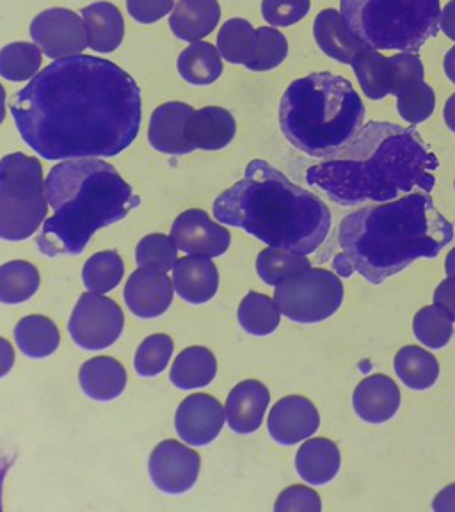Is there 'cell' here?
<instances>
[{
    "instance_id": "ee69618b",
    "label": "cell",
    "mask_w": 455,
    "mask_h": 512,
    "mask_svg": "<svg viewBox=\"0 0 455 512\" xmlns=\"http://www.w3.org/2000/svg\"><path fill=\"white\" fill-rule=\"evenodd\" d=\"M310 0H262V15L272 27H288L308 15Z\"/></svg>"
},
{
    "instance_id": "8992f818",
    "label": "cell",
    "mask_w": 455,
    "mask_h": 512,
    "mask_svg": "<svg viewBox=\"0 0 455 512\" xmlns=\"http://www.w3.org/2000/svg\"><path fill=\"white\" fill-rule=\"evenodd\" d=\"M365 105L349 80L329 72L297 79L283 93L280 127L299 152L328 159L360 134Z\"/></svg>"
},
{
    "instance_id": "b9f144b4",
    "label": "cell",
    "mask_w": 455,
    "mask_h": 512,
    "mask_svg": "<svg viewBox=\"0 0 455 512\" xmlns=\"http://www.w3.org/2000/svg\"><path fill=\"white\" fill-rule=\"evenodd\" d=\"M256 32L260 41L258 54L246 68L249 72H269L278 68L288 56L287 38L278 29H272V27H260Z\"/></svg>"
},
{
    "instance_id": "11a10c76",
    "label": "cell",
    "mask_w": 455,
    "mask_h": 512,
    "mask_svg": "<svg viewBox=\"0 0 455 512\" xmlns=\"http://www.w3.org/2000/svg\"><path fill=\"white\" fill-rule=\"evenodd\" d=\"M6 120V91L0 84V125Z\"/></svg>"
},
{
    "instance_id": "d4e9b609",
    "label": "cell",
    "mask_w": 455,
    "mask_h": 512,
    "mask_svg": "<svg viewBox=\"0 0 455 512\" xmlns=\"http://www.w3.org/2000/svg\"><path fill=\"white\" fill-rule=\"evenodd\" d=\"M79 383L82 392L89 399L98 402H109L118 399L127 388V370L120 361L109 356H98L88 360L79 372Z\"/></svg>"
},
{
    "instance_id": "ffe728a7",
    "label": "cell",
    "mask_w": 455,
    "mask_h": 512,
    "mask_svg": "<svg viewBox=\"0 0 455 512\" xmlns=\"http://www.w3.org/2000/svg\"><path fill=\"white\" fill-rule=\"evenodd\" d=\"M352 408L368 424H384L399 411V386L384 374L365 377L354 390Z\"/></svg>"
},
{
    "instance_id": "2e32d148",
    "label": "cell",
    "mask_w": 455,
    "mask_h": 512,
    "mask_svg": "<svg viewBox=\"0 0 455 512\" xmlns=\"http://www.w3.org/2000/svg\"><path fill=\"white\" fill-rule=\"evenodd\" d=\"M320 415L312 400L301 395H288L272 406L267 429L280 445H296L319 431Z\"/></svg>"
},
{
    "instance_id": "60d3db41",
    "label": "cell",
    "mask_w": 455,
    "mask_h": 512,
    "mask_svg": "<svg viewBox=\"0 0 455 512\" xmlns=\"http://www.w3.org/2000/svg\"><path fill=\"white\" fill-rule=\"evenodd\" d=\"M176 251L178 248L171 239V235L168 237L164 233H150L137 244L136 262L139 267L153 265L166 272L173 271V267L178 262Z\"/></svg>"
},
{
    "instance_id": "836d02e7",
    "label": "cell",
    "mask_w": 455,
    "mask_h": 512,
    "mask_svg": "<svg viewBox=\"0 0 455 512\" xmlns=\"http://www.w3.org/2000/svg\"><path fill=\"white\" fill-rule=\"evenodd\" d=\"M239 322L249 335H272L280 326V308L271 297L260 292H249L240 303Z\"/></svg>"
},
{
    "instance_id": "7dc6e473",
    "label": "cell",
    "mask_w": 455,
    "mask_h": 512,
    "mask_svg": "<svg viewBox=\"0 0 455 512\" xmlns=\"http://www.w3.org/2000/svg\"><path fill=\"white\" fill-rule=\"evenodd\" d=\"M434 304H438L455 322V278L441 281L434 290Z\"/></svg>"
},
{
    "instance_id": "52a82bcc",
    "label": "cell",
    "mask_w": 455,
    "mask_h": 512,
    "mask_svg": "<svg viewBox=\"0 0 455 512\" xmlns=\"http://www.w3.org/2000/svg\"><path fill=\"white\" fill-rule=\"evenodd\" d=\"M345 25L374 50L418 54L440 32V0H340Z\"/></svg>"
},
{
    "instance_id": "9f6ffc18",
    "label": "cell",
    "mask_w": 455,
    "mask_h": 512,
    "mask_svg": "<svg viewBox=\"0 0 455 512\" xmlns=\"http://www.w3.org/2000/svg\"><path fill=\"white\" fill-rule=\"evenodd\" d=\"M454 187H455V185H454Z\"/></svg>"
},
{
    "instance_id": "e575fe53",
    "label": "cell",
    "mask_w": 455,
    "mask_h": 512,
    "mask_svg": "<svg viewBox=\"0 0 455 512\" xmlns=\"http://www.w3.org/2000/svg\"><path fill=\"white\" fill-rule=\"evenodd\" d=\"M43 52L36 43L16 41L0 50V77L11 82L32 80L40 72Z\"/></svg>"
},
{
    "instance_id": "3957f363",
    "label": "cell",
    "mask_w": 455,
    "mask_h": 512,
    "mask_svg": "<svg viewBox=\"0 0 455 512\" xmlns=\"http://www.w3.org/2000/svg\"><path fill=\"white\" fill-rule=\"evenodd\" d=\"M452 239L454 226L436 208L431 192H411L344 217L333 269L340 278L358 272L368 283L381 285L418 258H436Z\"/></svg>"
},
{
    "instance_id": "5b68a950",
    "label": "cell",
    "mask_w": 455,
    "mask_h": 512,
    "mask_svg": "<svg viewBox=\"0 0 455 512\" xmlns=\"http://www.w3.org/2000/svg\"><path fill=\"white\" fill-rule=\"evenodd\" d=\"M52 216L41 226L36 246L45 256L80 255L98 230L118 223L139 207L114 166L102 159H70L50 169L45 180Z\"/></svg>"
},
{
    "instance_id": "7c38bea8",
    "label": "cell",
    "mask_w": 455,
    "mask_h": 512,
    "mask_svg": "<svg viewBox=\"0 0 455 512\" xmlns=\"http://www.w3.org/2000/svg\"><path fill=\"white\" fill-rule=\"evenodd\" d=\"M200 468V454L176 440L160 441L148 461L155 488L168 495H182L192 489Z\"/></svg>"
},
{
    "instance_id": "30bf717a",
    "label": "cell",
    "mask_w": 455,
    "mask_h": 512,
    "mask_svg": "<svg viewBox=\"0 0 455 512\" xmlns=\"http://www.w3.org/2000/svg\"><path fill=\"white\" fill-rule=\"evenodd\" d=\"M125 326L120 304L104 294L86 292L79 297L68 322L73 342L86 351H102L118 342Z\"/></svg>"
},
{
    "instance_id": "f907efd6",
    "label": "cell",
    "mask_w": 455,
    "mask_h": 512,
    "mask_svg": "<svg viewBox=\"0 0 455 512\" xmlns=\"http://www.w3.org/2000/svg\"><path fill=\"white\" fill-rule=\"evenodd\" d=\"M440 27L447 38L455 41V0H450L447 6L441 9Z\"/></svg>"
},
{
    "instance_id": "83f0119b",
    "label": "cell",
    "mask_w": 455,
    "mask_h": 512,
    "mask_svg": "<svg viewBox=\"0 0 455 512\" xmlns=\"http://www.w3.org/2000/svg\"><path fill=\"white\" fill-rule=\"evenodd\" d=\"M180 77L192 86L214 84L223 73V57L212 43L194 41L176 61Z\"/></svg>"
},
{
    "instance_id": "74e56055",
    "label": "cell",
    "mask_w": 455,
    "mask_h": 512,
    "mask_svg": "<svg viewBox=\"0 0 455 512\" xmlns=\"http://www.w3.org/2000/svg\"><path fill=\"white\" fill-rule=\"evenodd\" d=\"M413 331L429 349H443L454 335V320L438 304L424 306L413 319Z\"/></svg>"
},
{
    "instance_id": "9c48e42d",
    "label": "cell",
    "mask_w": 455,
    "mask_h": 512,
    "mask_svg": "<svg viewBox=\"0 0 455 512\" xmlns=\"http://www.w3.org/2000/svg\"><path fill=\"white\" fill-rule=\"evenodd\" d=\"M342 278L328 269L310 267L274 287V301L292 322L317 324L333 317L344 303Z\"/></svg>"
},
{
    "instance_id": "ab89813d",
    "label": "cell",
    "mask_w": 455,
    "mask_h": 512,
    "mask_svg": "<svg viewBox=\"0 0 455 512\" xmlns=\"http://www.w3.org/2000/svg\"><path fill=\"white\" fill-rule=\"evenodd\" d=\"M434 107H436L434 89L425 82H420L397 96V109H399L400 118L408 121L409 125H413V127L429 120L434 112Z\"/></svg>"
},
{
    "instance_id": "f5cc1de1",
    "label": "cell",
    "mask_w": 455,
    "mask_h": 512,
    "mask_svg": "<svg viewBox=\"0 0 455 512\" xmlns=\"http://www.w3.org/2000/svg\"><path fill=\"white\" fill-rule=\"evenodd\" d=\"M445 73L455 84V47L450 48L445 56Z\"/></svg>"
},
{
    "instance_id": "f1b7e54d",
    "label": "cell",
    "mask_w": 455,
    "mask_h": 512,
    "mask_svg": "<svg viewBox=\"0 0 455 512\" xmlns=\"http://www.w3.org/2000/svg\"><path fill=\"white\" fill-rule=\"evenodd\" d=\"M393 367L400 381L411 390H427L436 384L440 377V363L431 352L418 347L406 345L402 347L393 360Z\"/></svg>"
},
{
    "instance_id": "5bb4252c",
    "label": "cell",
    "mask_w": 455,
    "mask_h": 512,
    "mask_svg": "<svg viewBox=\"0 0 455 512\" xmlns=\"http://www.w3.org/2000/svg\"><path fill=\"white\" fill-rule=\"evenodd\" d=\"M224 422L226 409L207 393H192L176 409V432L192 447H205L216 440L223 431Z\"/></svg>"
},
{
    "instance_id": "f546056e",
    "label": "cell",
    "mask_w": 455,
    "mask_h": 512,
    "mask_svg": "<svg viewBox=\"0 0 455 512\" xmlns=\"http://www.w3.org/2000/svg\"><path fill=\"white\" fill-rule=\"evenodd\" d=\"M15 340L25 356L41 360L57 351L61 335L56 324L48 317L29 315L16 324Z\"/></svg>"
},
{
    "instance_id": "277c9868",
    "label": "cell",
    "mask_w": 455,
    "mask_h": 512,
    "mask_svg": "<svg viewBox=\"0 0 455 512\" xmlns=\"http://www.w3.org/2000/svg\"><path fill=\"white\" fill-rule=\"evenodd\" d=\"M214 216L271 248L312 255L328 239L331 210L265 160H251L244 178L221 192Z\"/></svg>"
},
{
    "instance_id": "7bdbcfd3",
    "label": "cell",
    "mask_w": 455,
    "mask_h": 512,
    "mask_svg": "<svg viewBox=\"0 0 455 512\" xmlns=\"http://www.w3.org/2000/svg\"><path fill=\"white\" fill-rule=\"evenodd\" d=\"M392 64V95L399 96L402 91L425 82L424 63L418 54L399 52L390 57Z\"/></svg>"
},
{
    "instance_id": "8fae6325",
    "label": "cell",
    "mask_w": 455,
    "mask_h": 512,
    "mask_svg": "<svg viewBox=\"0 0 455 512\" xmlns=\"http://www.w3.org/2000/svg\"><path fill=\"white\" fill-rule=\"evenodd\" d=\"M31 38L50 59L79 56L89 48L88 27L72 9L41 11L31 22Z\"/></svg>"
},
{
    "instance_id": "bcb514c9",
    "label": "cell",
    "mask_w": 455,
    "mask_h": 512,
    "mask_svg": "<svg viewBox=\"0 0 455 512\" xmlns=\"http://www.w3.org/2000/svg\"><path fill=\"white\" fill-rule=\"evenodd\" d=\"M175 0H127L128 15L139 24H155L171 13Z\"/></svg>"
},
{
    "instance_id": "816d5d0a",
    "label": "cell",
    "mask_w": 455,
    "mask_h": 512,
    "mask_svg": "<svg viewBox=\"0 0 455 512\" xmlns=\"http://www.w3.org/2000/svg\"><path fill=\"white\" fill-rule=\"evenodd\" d=\"M443 116H445V123H447V127L455 132V93L454 95L448 98L447 105H445V111H443Z\"/></svg>"
},
{
    "instance_id": "d6a6232c",
    "label": "cell",
    "mask_w": 455,
    "mask_h": 512,
    "mask_svg": "<svg viewBox=\"0 0 455 512\" xmlns=\"http://www.w3.org/2000/svg\"><path fill=\"white\" fill-rule=\"evenodd\" d=\"M40 288V271L25 260L0 265V303L20 304L31 299Z\"/></svg>"
},
{
    "instance_id": "d6986e66",
    "label": "cell",
    "mask_w": 455,
    "mask_h": 512,
    "mask_svg": "<svg viewBox=\"0 0 455 512\" xmlns=\"http://www.w3.org/2000/svg\"><path fill=\"white\" fill-rule=\"evenodd\" d=\"M194 109L184 102H168L153 111L148 127V141L153 150L166 155H187L194 152L187 137L185 123Z\"/></svg>"
},
{
    "instance_id": "ba28073f",
    "label": "cell",
    "mask_w": 455,
    "mask_h": 512,
    "mask_svg": "<svg viewBox=\"0 0 455 512\" xmlns=\"http://www.w3.org/2000/svg\"><path fill=\"white\" fill-rule=\"evenodd\" d=\"M48 200L40 160L25 153L0 159V239L20 242L47 221Z\"/></svg>"
},
{
    "instance_id": "f6af8a7d",
    "label": "cell",
    "mask_w": 455,
    "mask_h": 512,
    "mask_svg": "<svg viewBox=\"0 0 455 512\" xmlns=\"http://www.w3.org/2000/svg\"><path fill=\"white\" fill-rule=\"evenodd\" d=\"M276 512H320L322 511V502L317 491L308 486H290V488L281 491L276 505Z\"/></svg>"
},
{
    "instance_id": "1f68e13d",
    "label": "cell",
    "mask_w": 455,
    "mask_h": 512,
    "mask_svg": "<svg viewBox=\"0 0 455 512\" xmlns=\"http://www.w3.org/2000/svg\"><path fill=\"white\" fill-rule=\"evenodd\" d=\"M258 45V32L244 18L224 22L217 34V50L228 63L248 66L258 54Z\"/></svg>"
},
{
    "instance_id": "4dcf8cb0",
    "label": "cell",
    "mask_w": 455,
    "mask_h": 512,
    "mask_svg": "<svg viewBox=\"0 0 455 512\" xmlns=\"http://www.w3.org/2000/svg\"><path fill=\"white\" fill-rule=\"evenodd\" d=\"M352 70L360 80L363 93L370 100L392 95V64L379 50L365 47L352 61Z\"/></svg>"
},
{
    "instance_id": "44dd1931",
    "label": "cell",
    "mask_w": 455,
    "mask_h": 512,
    "mask_svg": "<svg viewBox=\"0 0 455 512\" xmlns=\"http://www.w3.org/2000/svg\"><path fill=\"white\" fill-rule=\"evenodd\" d=\"M173 285L185 303L205 304L217 294L219 271L208 256H184L173 267Z\"/></svg>"
},
{
    "instance_id": "4316f807",
    "label": "cell",
    "mask_w": 455,
    "mask_h": 512,
    "mask_svg": "<svg viewBox=\"0 0 455 512\" xmlns=\"http://www.w3.org/2000/svg\"><path fill=\"white\" fill-rule=\"evenodd\" d=\"M217 376V360L207 347H187L176 356L169 379L180 390H194L212 383Z\"/></svg>"
},
{
    "instance_id": "484cf974",
    "label": "cell",
    "mask_w": 455,
    "mask_h": 512,
    "mask_svg": "<svg viewBox=\"0 0 455 512\" xmlns=\"http://www.w3.org/2000/svg\"><path fill=\"white\" fill-rule=\"evenodd\" d=\"M88 27L89 48L98 54H111L125 38V20L111 2H95L80 11Z\"/></svg>"
},
{
    "instance_id": "9a60e30c",
    "label": "cell",
    "mask_w": 455,
    "mask_h": 512,
    "mask_svg": "<svg viewBox=\"0 0 455 512\" xmlns=\"http://www.w3.org/2000/svg\"><path fill=\"white\" fill-rule=\"evenodd\" d=\"M175 285L168 272L160 267H139L125 285V303L139 319H155L169 310Z\"/></svg>"
},
{
    "instance_id": "db71d44e",
    "label": "cell",
    "mask_w": 455,
    "mask_h": 512,
    "mask_svg": "<svg viewBox=\"0 0 455 512\" xmlns=\"http://www.w3.org/2000/svg\"><path fill=\"white\" fill-rule=\"evenodd\" d=\"M445 272L448 278H455V248L450 251L445 260Z\"/></svg>"
},
{
    "instance_id": "c3c4849f",
    "label": "cell",
    "mask_w": 455,
    "mask_h": 512,
    "mask_svg": "<svg viewBox=\"0 0 455 512\" xmlns=\"http://www.w3.org/2000/svg\"><path fill=\"white\" fill-rule=\"evenodd\" d=\"M432 509L436 512H455V484H450L432 502Z\"/></svg>"
},
{
    "instance_id": "7402d4cb",
    "label": "cell",
    "mask_w": 455,
    "mask_h": 512,
    "mask_svg": "<svg viewBox=\"0 0 455 512\" xmlns=\"http://www.w3.org/2000/svg\"><path fill=\"white\" fill-rule=\"evenodd\" d=\"M313 36L320 50L338 63L352 64L354 57L367 47L354 32L345 25L342 13L336 9L320 11L315 24Z\"/></svg>"
},
{
    "instance_id": "4fadbf2b",
    "label": "cell",
    "mask_w": 455,
    "mask_h": 512,
    "mask_svg": "<svg viewBox=\"0 0 455 512\" xmlns=\"http://www.w3.org/2000/svg\"><path fill=\"white\" fill-rule=\"evenodd\" d=\"M171 239L187 255L217 258L230 248L232 233L223 224L212 221L205 210L191 208L176 217L171 226Z\"/></svg>"
},
{
    "instance_id": "681fc988",
    "label": "cell",
    "mask_w": 455,
    "mask_h": 512,
    "mask_svg": "<svg viewBox=\"0 0 455 512\" xmlns=\"http://www.w3.org/2000/svg\"><path fill=\"white\" fill-rule=\"evenodd\" d=\"M15 365V349L6 338L0 336V379L8 376Z\"/></svg>"
},
{
    "instance_id": "7a4b0ae2",
    "label": "cell",
    "mask_w": 455,
    "mask_h": 512,
    "mask_svg": "<svg viewBox=\"0 0 455 512\" xmlns=\"http://www.w3.org/2000/svg\"><path fill=\"white\" fill-rule=\"evenodd\" d=\"M440 160L411 127L370 121L342 150L306 171V182L342 207L431 192Z\"/></svg>"
},
{
    "instance_id": "cb8c5ba5",
    "label": "cell",
    "mask_w": 455,
    "mask_h": 512,
    "mask_svg": "<svg viewBox=\"0 0 455 512\" xmlns=\"http://www.w3.org/2000/svg\"><path fill=\"white\" fill-rule=\"evenodd\" d=\"M221 6L217 0H178L169 27L178 40L201 41L217 29Z\"/></svg>"
},
{
    "instance_id": "8d00e7d4",
    "label": "cell",
    "mask_w": 455,
    "mask_h": 512,
    "mask_svg": "<svg viewBox=\"0 0 455 512\" xmlns=\"http://www.w3.org/2000/svg\"><path fill=\"white\" fill-rule=\"evenodd\" d=\"M312 267L310 258L306 255H299L294 251L280 248H265L256 258V272L260 280L269 287H276L278 283Z\"/></svg>"
},
{
    "instance_id": "e0dca14e",
    "label": "cell",
    "mask_w": 455,
    "mask_h": 512,
    "mask_svg": "<svg viewBox=\"0 0 455 512\" xmlns=\"http://www.w3.org/2000/svg\"><path fill=\"white\" fill-rule=\"evenodd\" d=\"M271 402L267 386L256 379L235 384L226 399V420L233 432L251 434L258 431L264 422V415Z\"/></svg>"
},
{
    "instance_id": "f35d334b",
    "label": "cell",
    "mask_w": 455,
    "mask_h": 512,
    "mask_svg": "<svg viewBox=\"0 0 455 512\" xmlns=\"http://www.w3.org/2000/svg\"><path fill=\"white\" fill-rule=\"evenodd\" d=\"M175 351V344L171 336L150 335L143 344L139 345L134 358V367L141 377H155L168 368L169 360Z\"/></svg>"
},
{
    "instance_id": "ac0fdd59",
    "label": "cell",
    "mask_w": 455,
    "mask_h": 512,
    "mask_svg": "<svg viewBox=\"0 0 455 512\" xmlns=\"http://www.w3.org/2000/svg\"><path fill=\"white\" fill-rule=\"evenodd\" d=\"M235 134L237 123L232 112L217 105L192 112L185 123V137L194 150L219 152L232 143Z\"/></svg>"
},
{
    "instance_id": "6da1fadb",
    "label": "cell",
    "mask_w": 455,
    "mask_h": 512,
    "mask_svg": "<svg viewBox=\"0 0 455 512\" xmlns=\"http://www.w3.org/2000/svg\"><path fill=\"white\" fill-rule=\"evenodd\" d=\"M9 107L25 144L47 160L116 157L136 141L143 120L136 79L86 54L48 64Z\"/></svg>"
},
{
    "instance_id": "d590c367",
    "label": "cell",
    "mask_w": 455,
    "mask_h": 512,
    "mask_svg": "<svg viewBox=\"0 0 455 512\" xmlns=\"http://www.w3.org/2000/svg\"><path fill=\"white\" fill-rule=\"evenodd\" d=\"M125 264L118 251H100L91 256L82 269V281L93 294H107L120 285Z\"/></svg>"
},
{
    "instance_id": "603a6c76",
    "label": "cell",
    "mask_w": 455,
    "mask_h": 512,
    "mask_svg": "<svg viewBox=\"0 0 455 512\" xmlns=\"http://www.w3.org/2000/svg\"><path fill=\"white\" fill-rule=\"evenodd\" d=\"M342 466L340 448L328 438H308L296 454L299 477L306 484L324 486L335 479Z\"/></svg>"
}]
</instances>
